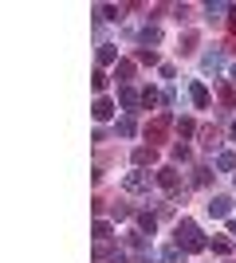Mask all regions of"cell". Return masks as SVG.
<instances>
[{"label":"cell","mask_w":236,"mask_h":263,"mask_svg":"<svg viewBox=\"0 0 236 263\" xmlns=\"http://www.w3.org/2000/svg\"><path fill=\"white\" fill-rule=\"evenodd\" d=\"M189 95H193V102H197V106H201V110L209 106V102H213V99H209V90H205L201 83H193V87H189Z\"/></svg>","instance_id":"cell-15"},{"label":"cell","mask_w":236,"mask_h":263,"mask_svg":"<svg viewBox=\"0 0 236 263\" xmlns=\"http://www.w3.org/2000/svg\"><path fill=\"white\" fill-rule=\"evenodd\" d=\"M173 240H177V248H181L185 255H189V252H205V236H201V228H197L193 220H177Z\"/></svg>","instance_id":"cell-1"},{"label":"cell","mask_w":236,"mask_h":263,"mask_svg":"<svg viewBox=\"0 0 236 263\" xmlns=\"http://www.w3.org/2000/svg\"><path fill=\"white\" fill-rule=\"evenodd\" d=\"M126 193H150V177L146 173H130L126 177Z\"/></svg>","instance_id":"cell-7"},{"label":"cell","mask_w":236,"mask_h":263,"mask_svg":"<svg viewBox=\"0 0 236 263\" xmlns=\"http://www.w3.org/2000/svg\"><path fill=\"white\" fill-rule=\"evenodd\" d=\"M232 83H236V67H232Z\"/></svg>","instance_id":"cell-33"},{"label":"cell","mask_w":236,"mask_h":263,"mask_svg":"<svg viewBox=\"0 0 236 263\" xmlns=\"http://www.w3.org/2000/svg\"><path fill=\"white\" fill-rule=\"evenodd\" d=\"M201 67H205V71H209V75H216V71L225 67V55H221V51H209V55H205V59H201Z\"/></svg>","instance_id":"cell-8"},{"label":"cell","mask_w":236,"mask_h":263,"mask_svg":"<svg viewBox=\"0 0 236 263\" xmlns=\"http://www.w3.org/2000/svg\"><path fill=\"white\" fill-rule=\"evenodd\" d=\"M209 177H213V169H197V173H193V185H209Z\"/></svg>","instance_id":"cell-28"},{"label":"cell","mask_w":236,"mask_h":263,"mask_svg":"<svg viewBox=\"0 0 236 263\" xmlns=\"http://www.w3.org/2000/svg\"><path fill=\"white\" fill-rule=\"evenodd\" d=\"M111 212H114V220H130V216H134V212L126 209V204H114V209H111Z\"/></svg>","instance_id":"cell-29"},{"label":"cell","mask_w":236,"mask_h":263,"mask_svg":"<svg viewBox=\"0 0 236 263\" xmlns=\"http://www.w3.org/2000/svg\"><path fill=\"white\" fill-rule=\"evenodd\" d=\"M138 228H142V236H154L157 216H154V212H138Z\"/></svg>","instance_id":"cell-13"},{"label":"cell","mask_w":236,"mask_h":263,"mask_svg":"<svg viewBox=\"0 0 236 263\" xmlns=\"http://www.w3.org/2000/svg\"><path fill=\"white\" fill-rule=\"evenodd\" d=\"M201 145H205V149H216V145H221V134H216V126H201Z\"/></svg>","instance_id":"cell-11"},{"label":"cell","mask_w":236,"mask_h":263,"mask_svg":"<svg viewBox=\"0 0 236 263\" xmlns=\"http://www.w3.org/2000/svg\"><path fill=\"white\" fill-rule=\"evenodd\" d=\"M99 63H102V67H111V63L118 67V63H122V59H118V47H111V44H102V47H99Z\"/></svg>","instance_id":"cell-9"},{"label":"cell","mask_w":236,"mask_h":263,"mask_svg":"<svg viewBox=\"0 0 236 263\" xmlns=\"http://www.w3.org/2000/svg\"><path fill=\"white\" fill-rule=\"evenodd\" d=\"M213 252L216 255H228V252H232V243H228L225 236H216V240H213Z\"/></svg>","instance_id":"cell-25"},{"label":"cell","mask_w":236,"mask_h":263,"mask_svg":"<svg viewBox=\"0 0 236 263\" xmlns=\"http://www.w3.org/2000/svg\"><path fill=\"white\" fill-rule=\"evenodd\" d=\"M95 259H106V263H126V255H122V248H111V240H106V243H99V248H95Z\"/></svg>","instance_id":"cell-4"},{"label":"cell","mask_w":236,"mask_h":263,"mask_svg":"<svg viewBox=\"0 0 236 263\" xmlns=\"http://www.w3.org/2000/svg\"><path fill=\"white\" fill-rule=\"evenodd\" d=\"M157 40H161V28H157V24H150V28H142V44H146V47H154Z\"/></svg>","instance_id":"cell-17"},{"label":"cell","mask_w":236,"mask_h":263,"mask_svg":"<svg viewBox=\"0 0 236 263\" xmlns=\"http://www.w3.org/2000/svg\"><path fill=\"white\" fill-rule=\"evenodd\" d=\"M157 185L166 189V193H181V177H177V169H157Z\"/></svg>","instance_id":"cell-3"},{"label":"cell","mask_w":236,"mask_h":263,"mask_svg":"<svg viewBox=\"0 0 236 263\" xmlns=\"http://www.w3.org/2000/svg\"><path fill=\"white\" fill-rule=\"evenodd\" d=\"M161 259H166V263H185V252L173 243V248H166V252H161Z\"/></svg>","instance_id":"cell-21"},{"label":"cell","mask_w":236,"mask_h":263,"mask_svg":"<svg viewBox=\"0 0 236 263\" xmlns=\"http://www.w3.org/2000/svg\"><path fill=\"white\" fill-rule=\"evenodd\" d=\"M157 102H161V99H157V90H154V87L142 90V106H146V110H150V106H157Z\"/></svg>","instance_id":"cell-24"},{"label":"cell","mask_w":236,"mask_h":263,"mask_svg":"<svg viewBox=\"0 0 236 263\" xmlns=\"http://www.w3.org/2000/svg\"><path fill=\"white\" fill-rule=\"evenodd\" d=\"M173 157H177V161H189V145L177 142V145H173Z\"/></svg>","instance_id":"cell-30"},{"label":"cell","mask_w":236,"mask_h":263,"mask_svg":"<svg viewBox=\"0 0 236 263\" xmlns=\"http://www.w3.org/2000/svg\"><path fill=\"white\" fill-rule=\"evenodd\" d=\"M134 59H138V63H146V67H154L157 63V51H154V47H138Z\"/></svg>","instance_id":"cell-20"},{"label":"cell","mask_w":236,"mask_h":263,"mask_svg":"<svg viewBox=\"0 0 236 263\" xmlns=\"http://www.w3.org/2000/svg\"><path fill=\"white\" fill-rule=\"evenodd\" d=\"M111 114H114V102L111 99H99V102H95V118H99V122H106Z\"/></svg>","instance_id":"cell-16"},{"label":"cell","mask_w":236,"mask_h":263,"mask_svg":"<svg viewBox=\"0 0 236 263\" xmlns=\"http://www.w3.org/2000/svg\"><path fill=\"white\" fill-rule=\"evenodd\" d=\"M138 134V122L130 118V114H126V118H118V138H134Z\"/></svg>","instance_id":"cell-14"},{"label":"cell","mask_w":236,"mask_h":263,"mask_svg":"<svg viewBox=\"0 0 236 263\" xmlns=\"http://www.w3.org/2000/svg\"><path fill=\"white\" fill-rule=\"evenodd\" d=\"M118 99H122V106H126V110H134V106H142V95H138L134 87H122V90H118Z\"/></svg>","instance_id":"cell-10"},{"label":"cell","mask_w":236,"mask_h":263,"mask_svg":"<svg viewBox=\"0 0 236 263\" xmlns=\"http://www.w3.org/2000/svg\"><path fill=\"white\" fill-rule=\"evenodd\" d=\"M193 130H197V126H193V118H177V134H181V138H189Z\"/></svg>","instance_id":"cell-26"},{"label":"cell","mask_w":236,"mask_h":263,"mask_svg":"<svg viewBox=\"0 0 236 263\" xmlns=\"http://www.w3.org/2000/svg\"><path fill=\"white\" fill-rule=\"evenodd\" d=\"M114 79H118V83H122V87H126V83L134 79V63H130V59H122V63L114 67Z\"/></svg>","instance_id":"cell-12"},{"label":"cell","mask_w":236,"mask_h":263,"mask_svg":"<svg viewBox=\"0 0 236 263\" xmlns=\"http://www.w3.org/2000/svg\"><path fill=\"white\" fill-rule=\"evenodd\" d=\"M205 209H209V216H228L232 212V197H213Z\"/></svg>","instance_id":"cell-5"},{"label":"cell","mask_w":236,"mask_h":263,"mask_svg":"<svg viewBox=\"0 0 236 263\" xmlns=\"http://www.w3.org/2000/svg\"><path fill=\"white\" fill-rule=\"evenodd\" d=\"M90 83H95V90H106V75H102V71H95V79H90Z\"/></svg>","instance_id":"cell-31"},{"label":"cell","mask_w":236,"mask_h":263,"mask_svg":"<svg viewBox=\"0 0 236 263\" xmlns=\"http://www.w3.org/2000/svg\"><path fill=\"white\" fill-rule=\"evenodd\" d=\"M169 126H173V118H169V114H157V118H154V122H150V126H146V142H150V145L166 142Z\"/></svg>","instance_id":"cell-2"},{"label":"cell","mask_w":236,"mask_h":263,"mask_svg":"<svg viewBox=\"0 0 236 263\" xmlns=\"http://www.w3.org/2000/svg\"><path fill=\"white\" fill-rule=\"evenodd\" d=\"M216 169H221V173H232L236 169V154H216Z\"/></svg>","instance_id":"cell-18"},{"label":"cell","mask_w":236,"mask_h":263,"mask_svg":"<svg viewBox=\"0 0 236 263\" xmlns=\"http://www.w3.org/2000/svg\"><path fill=\"white\" fill-rule=\"evenodd\" d=\"M228 232H232V236H236V216H232V220H228Z\"/></svg>","instance_id":"cell-32"},{"label":"cell","mask_w":236,"mask_h":263,"mask_svg":"<svg viewBox=\"0 0 236 263\" xmlns=\"http://www.w3.org/2000/svg\"><path fill=\"white\" fill-rule=\"evenodd\" d=\"M228 51H236V8H228Z\"/></svg>","instance_id":"cell-22"},{"label":"cell","mask_w":236,"mask_h":263,"mask_svg":"<svg viewBox=\"0 0 236 263\" xmlns=\"http://www.w3.org/2000/svg\"><path fill=\"white\" fill-rule=\"evenodd\" d=\"M197 51V32H185L181 35V55H193Z\"/></svg>","instance_id":"cell-19"},{"label":"cell","mask_w":236,"mask_h":263,"mask_svg":"<svg viewBox=\"0 0 236 263\" xmlns=\"http://www.w3.org/2000/svg\"><path fill=\"white\" fill-rule=\"evenodd\" d=\"M221 102H225V106H236V87H221Z\"/></svg>","instance_id":"cell-27"},{"label":"cell","mask_w":236,"mask_h":263,"mask_svg":"<svg viewBox=\"0 0 236 263\" xmlns=\"http://www.w3.org/2000/svg\"><path fill=\"white\" fill-rule=\"evenodd\" d=\"M95 240H99V243L111 240V224H106V220H99V224H95Z\"/></svg>","instance_id":"cell-23"},{"label":"cell","mask_w":236,"mask_h":263,"mask_svg":"<svg viewBox=\"0 0 236 263\" xmlns=\"http://www.w3.org/2000/svg\"><path fill=\"white\" fill-rule=\"evenodd\" d=\"M232 138H236V122H232Z\"/></svg>","instance_id":"cell-34"},{"label":"cell","mask_w":236,"mask_h":263,"mask_svg":"<svg viewBox=\"0 0 236 263\" xmlns=\"http://www.w3.org/2000/svg\"><path fill=\"white\" fill-rule=\"evenodd\" d=\"M130 161H134V165H154L157 161V149H154V145H138L134 154H130Z\"/></svg>","instance_id":"cell-6"}]
</instances>
